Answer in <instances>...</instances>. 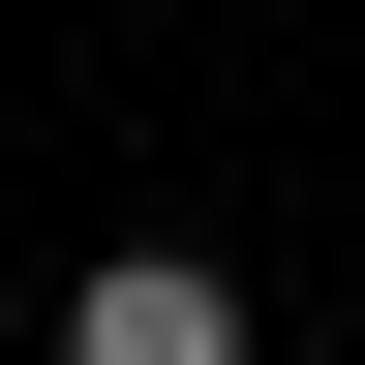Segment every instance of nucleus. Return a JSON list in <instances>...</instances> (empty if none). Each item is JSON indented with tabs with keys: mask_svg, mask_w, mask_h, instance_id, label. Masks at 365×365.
I'll return each instance as SVG.
<instances>
[{
	"mask_svg": "<svg viewBox=\"0 0 365 365\" xmlns=\"http://www.w3.org/2000/svg\"><path fill=\"white\" fill-rule=\"evenodd\" d=\"M61 365H244V304H213V274H182V244H122V274H91V304H61Z\"/></svg>",
	"mask_w": 365,
	"mask_h": 365,
	"instance_id": "f257e3e1",
	"label": "nucleus"
}]
</instances>
